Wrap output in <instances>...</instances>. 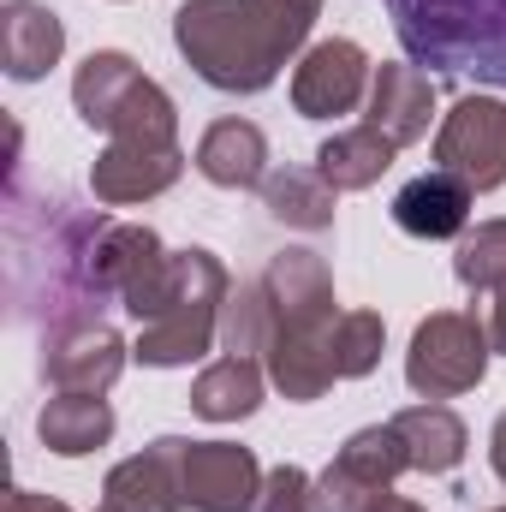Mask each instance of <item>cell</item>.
Wrapping results in <instances>:
<instances>
[{
    "label": "cell",
    "instance_id": "obj_30",
    "mask_svg": "<svg viewBox=\"0 0 506 512\" xmlns=\"http://www.w3.org/2000/svg\"><path fill=\"white\" fill-rule=\"evenodd\" d=\"M251 512H316V477L298 465H274L262 477V495Z\"/></svg>",
    "mask_w": 506,
    "mask_h": 512
},
{
    "label": "cell",
    "instance_id": "obj_21",
    "mask_svg": "<svg viewBox=\"0 0 506 512\" xmlns=\"http://www.w3.org/2000/svg\"><path fill=\"white\" fill-rule=\"evenodd\" d=\"M137 84H143V72H137L131 54L96 48V54L78 66V78H72V108H78V120L90 131H114V120H120V108L131 102Z\"/></svg>",
    "mask_w": 506,
    "mask_h": 512
},
{
    "label": "cell",
    "instance_id": "obj_6",
    "mask_svg": "<svg viewBox=\"0 0 506 512\" xmlns=\"http://www.w3.org/2000/svg\"><path fill=\"white\" fill-rule=\"evenodd\" d=\"M405 471H411V453H405L399 429L370 423V429L346 435L334 465L316 477V512H376Z\"/></svg>",
    "mask_w": 506,
    "mask_h": 512
},
{
    "label": "cell",
    "instance_id": "obj_32",
    "mask_svg": "<svg viewBox=\"0 0 506 512\" xmlns=\"http://www.w3.org/2000/svg\"><path fill=\"white\" fill-rule=\"evenodd\" d=\"M489 465H495V477L506 483V411L495 417V429H489Z\"/></svg>",
    "mask_w": 506,
    "mask_h": 512
},
{
    "label": "cell",
    "instance_id": "obj_7",
    "mask_svg": "<svg viewBox=\"0 0 506 512\" xmlns=\"http://www.w3.org/2000/svg\"><path fill=\"white\" fill-rule=\"evenodd\" d=\"M435 167L465 179L471 191L506 185V102L501 96H459L435 131Z\"/></svg>",
    "mask_w": 506,
    "mask_h": 512
},
{
    "label": "cell",
    "instance_id": "obj_19",
    "mask_svg": "<svg viewBox=\"0 0 506 512\" xmlns=\"http://www.w3.org/2000/svg\"><path fill=\"white\" fill-rule=\"evenodd\" d=\"M197 173L221 191H256L268 179V137L251 120H215L197 137Z\"/></svg>",
    "mask_w": 506,
    "mask_h": 512
},
{
    "label": "cell",
    "instance_id": "obj_31",
    "mask_svg": "<svg viewBox=\"0 0 506 512\" xmlns=\"http://www.w3.org/2000/svg\"><path fill=\"white\" fill-rule=\"evenodd\" d=\"M6 512H72V507H66V501H54V495H36V489H12Z\"/></svg>",
    "mask_w": 506,
    "mask_h": 512
},
{
    "label": "cell",
    "instance_id": "obj_33",
    "mask_svg": "<svg viewBox=\"0 0 506 512\" xmlns=\"http://www.w3.org/2000/svg\"><path fill=\"white\" fill-rule=\"evenodd\" d=\"M376 512H423V507H417V501H399V495H387Z\"/></svg>",
    "mask_w": 506,
    "mask_h": 512
},
{
    "label": "cell",
    "instance_id": "obj_14",
    "mask_svg": "<svg viewBox=\"0 0 506 512\" xmlns=\"http://www.w3.org/2000/svg\"><path fill=\"white\" fill-rule=\"evenodd\" d=\"M364 108H370L364 126H376L393 149H411V143L429 137V120H435V84H429L423 66L387 60V66H376V78H370V102H364Z\"/></svg>",
    "mask_w": 506,
    "mask_h": 512
},
{
    "label": "cell",
    "instance_id": "obj_2",
    "mask_svg": "<svg viewBox=\"0 0 506 512\" xmlns=\"http://www.w3.org/2000/svg\"><path fill=\"white\" fill-rule=\"evenodd\" d=\"M316 12L304 0H179L173 48L209 90L256 96L310 42Z\"/></svg>",
    "mask_w": 506,
    "mask_h": 512
},
{
    "label": "cell",
    "instance_id": "obj_20",
    "mask_svg": "<svg viewBox=\"0 0 506 512\" xmlns=\"http://www.w3.org/2000/svg\"><path fill=\"white\" fill-rule=\"evenodd\" d=\"M262 370L292 405H310L340 382L334 364H328V334H292V328H274V340L262 352Z\"/></svg>",
    "mask_w": 506,
    "mask_h": 512
},
{
    "label": "cell",
    "instance_id": "obj_35",
    "mask_svg": "<svg viewBox=\"0 0 506 512\" xmlns=\"http://www.w3.org/2000/svg\"><path fill=\"white\" fill-rule=\"evenodd\" d=\"M304 6H322V0H304Z\"/></svg>",
    "mask_w": 506,
    "mask_h": 512
},
{
    "label": "cell",
    "instance_id": "obj_27",
    "mask_svg": "<svg viewBox=\"0 0 506 512\" xmlns=\"http://www.w3.org/2000/svg\"><path fill=\"white\" fill-rule=\"evenodd\" d=\"M268 340H274L268 286H262V280H233V292H227V304H221V352L256 358V352H268Z\"/></svg>",
    "mask_w": 506,
    "mask_h": 512
},
{
    "label": "cell",
    "instance_id": "obj_23",
    "mask_svg": "<svg viewBox=\"0 0 506 512\" xmlns=\"http://www.w3.org/2000/svg\"><path fill=\"white\" fill-rule=\"evenodd\" d=\"M262 387H268V370L256 358L227 352V358H215L191 382V411L209 417V423H239V417H251L256 405H262Z\"/></svg>",
    "mask_w": 506,
    "mask_h": 512
},
{
    "label": "cell",
    "instance_id": "obj_22",
    "mask_svg": "<svg viewBox=\"0 0 506 512\" xmlns=\"http://www.w3.org/2000/svg\"><path fill=\"white\" fill-rule=\"evenodd\" d=\"M262 209L292 233H328L334 209H340V191L316 167H280V173L262 179Z\"/></svg>",
    "mask_w": 506,
    "mask_h": 512
},
{
    "label": "cell",
    "instance_id": "obj_12",
    "mask_svg": "<svg viewBox=\"0 0 506 512\" xmlns=\"http://www.w3.org/2000/svg\"><path fill=\"white\" fill-rule=\"evenodd\" d=\"M102 501L126 512H185V435H161L120 459L102 483Z\"/></svg>",
    "mask_w": 506,
    "mask_h": 512
},
{
    "label": "cell",
    "instance_id": "obj_11",
    "mask_svg": "<svg viewBox=\"0 0 506 512\" xmlns=\"http://www.w3.org/2000/svg\"><path fill=\"white\" fill-rule=\"evenodd\" d=\"M268 304H274V328L292 334H328L334 328V268L316 251H280L262 268Z\"/></svg>",
    "mask_w": 506,
    "mask_h": 512
},
{
    "label": "cell",
    "instance_id": "obj_3",
    "mask_svg": "<svg viewBox=\"0 0 506 512\" xmlns=\"http://www.w3.org/2000/svg\"><path fill=\"white\" fill-rule=\"evenodd\" d=\"M411 66L506 90V0H381Z\"/></svg>",
    "mask_w": 506,
    "mask_h": 512
},
{
    "label": "cell",
    "instance_id": "obj_29",
    "mask_svg": "<svg viewBox=\"0 0 506 512\" xmlns=\"http://www.w3.org/2000/svg\"><path fill=\"white\" fill-rule=\"evenodd\" d=\"M453 274H459V286H471L477 298H483V292H506V215L501 221L465 227V239H459V251H453Z\"/></svg>",
    "mask_w": 506,
    "mask_h": 512
},
{
    "label": "cell",
    "instance_id": "obj_9",
    "mask_svg": "<svg viewBox=\"0 0 506 512\" xmlns=\"http://www.w3.org/2000/svg\"><path fill=\"white\" fill-rule=\"evenodd\" d=\"M131 346L108 322H78L42 340V382L54 393H108L126 376Z\"/></svg>",
    "mask_w": 506,
    "mask_h": 512
},
{
    "label": "cell",
    "instance_id": "obj_18",
    "mask_svg": "<svg viewBox=\"0 0 506 512\" xmlns=\"http://www.w3.org/2000/svg\"><path fill=\"white\" fill-rule=\"evenodd\" d=\"M387 423L399 429V441H405V453H411V471H423V477H447V471L465 465L471 429H465V417H459L453 405L423 399V405H405V411L387 417Z\"/></svg>",
    "mask_w": 506,
    "mask_h": 512
},
{
    "label": "cell",
    "instance_id": "obj_17",
    "mask_svg": "<svg viewBox=\"0 0 506 512\" xmlns=\"http://www.w3.org/2000/svg\"><path fill=\"white\" fill-rule=\"evenodd\" d=\"M114 429H120V417H114V405H108L102 393H54V399H42V411H36V435H42V447L60 453V459L102 453V447L114 441Z\"/></svg>",
    "mask_w": 506,
    "mask_h": 512
},
{
    "label": "cell",
    "instance_id": "obj_24",
    "mask_svg": "<svg viewBox=\"0 0 506 512\" xmlns=\"http://www.w3.org/2000/svg\"><path fill=\"white\" fill-rule=\"evenodd\" d=\"M393 155H399V149H393L376 126H346L316 149V173H322L334 191H370L381 173L393 167Z\"/></svg>",
    "mask_w": 506,
    "mask_h": 512
},
{
    "label": "cell",
    "instance_id": "obj_36",
    "mask_svg": "<svg viewBox=\"0 0 506 512\" xmlns=\"http://www.w3.org/2000/svg\"><path fill=\"white\" fill-rule=\"evenodd\" d=\"M495 512H506V507H495Z\"/></svg>",
    "mask_w": 506,
    "mask_h": 512
},
{
    "label": "cell",
    "instance_id": "obj_1",
    "mask_svg": "<svg viewBox=\"0 0 506 512\" xmlns=\"http://www.w3.org/2000/svg\"><path fill=\"white\" fill-rule=\"evenodd\" d=\"M102 233H108V215H90L72 197H48L42 215L12 203V304H18V316H48V334L102 322V304L114 298L96 268Z\"/></svg>",
    "mask_w": 506,
    "mask_h": 512
},
{
    "label": "cell",
    "instance_id": "obj_10",
    "mask_svg": "<svg viewBox=\"0 0 506 512\" xmlns=\"http://www.w3.org/2000/svg\"><path fill=\"white\" fill-rule=\"evenodd\" d=\"M262 495V465L239 441H185V507L251 512Z\"/></svg>",
    "mask_w": 506,
    "mask_h": 512
},
{
    "label": "cell",
    "instance_id": "obj_13",
    "mask_svg": "<svg viewBox=\"0 0 506 512\" xmlns=\"http://www.w3.org/2000/svg\"><path fill=\"white\" fill-rule=\"evenodd\" d=\"M185 173V149H143V143H108L96 161H90V191L96 203L108 209H126V203H149L161 191H173Z\"/></svg>",
    "mask_w": 506,
    "mask_h": 512
},
{
    "label": "cell",
    "instance_id": "obj_28",
    "mask_svg": "<svg viewBox=\"0 0 506 512\" xmlns=\"http://www.w3.org/2000/svg\"><path fill=\"white\" fill-rule=\"evenodd\" d=\"M381 346H387V322L376 310H340L328 328V364L340 382H364L381 364Z\"/></svg>",
    "mask_w": 506,
    "mask_h": 512
},
{
    "label": "cell",
    "instance_id": "obj_5",
    "mask_svg": "<svg viewBox=\"0 0 506 512\" xmlns=\"http://www.w3.org/2000/svg\"><path fill=\"white\" fill-rule=\"evenodd\" d=\"M506 352V292H483L471 310H435L405 346V382L417 399H459L483 387L489 358Z\"/></svg>",
    "mask_w": 506,
    "mask_h": 512
},
{
    "label": "cell",
    "instance_id": "obj_16",
    "mask_svg": "<svg viewBox=\"0 0 506 512\" xmlns=\"http://www.w3.org/2000/svg\"><path fill=\"white\" fill-rule=\"evenodd\" d=\"M66 54V24L60 12L36 6V0H12L0 6V60H6V78L12 84H36L60 66Z\"/></svg>",
    "mask_w": 506,
    "mask_h": 512
},
{
    "label": "cell",
    "instance_id": "obj_8",
    "mask_svg": "<svg viewBox=\"0 0 506 512\" xmlns=\"http://www.w3.org/2000/svg\"><path fill=\"white\" fill-rule=\"evenodd\" d=\"M370 78L376 66L352 36H322L292 66V108L304 120H340L358 102H370Z\"/></svg>",
    "mask_w": 506,
    "mask_h": 512
},
{
    "label": "cell",
    "instance_id": "obj_15",
    "mask_svg": "<svg viewBox=\"0 0 506 512\" xmlns=\"http://www.w3.org/2000/svg\"><path fill=\"white\" fill-rule=\"evenodd\" d=\"M471 203H477V191H471L465 179L429 167V173H417L411 185H399L393 221H399V233H411V239H465Z\"/></svg>",
    "mask_w": 506,
    "mask_h": 512
},
{
    "label": "cell",
    "instance_id": "obj_26",
    "mask_svg": "<svg viewBox=\"0 0 506 512\" xmlns=\"http://www.w3.org/2000/svg\"><path fill=\"white\" fill-rule=\"evenodd\" d=\"M108 143H143V149H173V143H179V108H173V96H167L149 72H143V84L131 90V102L120 108Z\"/></svg>",
    "mask_w": 506,
    "mask_h": 512
},
{
    "label": "cell",
    "instance_id": "obj_25",
    "mask_svg": "<svg viewBox=\"0 0 506 512\" xmlns=\"http://www.w3.org/2000/svg\"><path fill=\"white\" fill-rule=\"evenodd\" d=\"M161 262H167V245H161L155 227L108 221V233H102V245H96V268H102V280H108L114 298H126L131 286H143Z\"/></svg>",
    "mask_w": 506,
    "mask_h": 512
},
{
    "label": "cell",
    "instance_id": "obj_4",
    "mask_svg": "<svg viewBox=\"0 0 506 512\" xmlns=\"http://www.w3.org/2000/svg\"><path fill=\"white\" fill-rule=\"evenodd\" d=\"M233 292V274L221 268V256L191 245V251H173L167 268V286L155 298V310L137 322V346L131 358L143 370H185L197 364L209 346H221V304Z\"/></svg>",
    "mask_w": 506,
    "mask_h": 512
},
{
    "label": "cell",
    "instance_id": "obj_34",
    "mask_svg": "<svg viewBox=\"0 0 506 512\" xmlns=\"http://www.w3.org/2000/svg\"><path fill=\"white\" fill-rule=\"evenodd\" d=\"M96 512H126V507H114V501H102V507H96Z\"/></svg>",
    "mask_w": 506,
    "mask_h": 512
}]
</instances>
